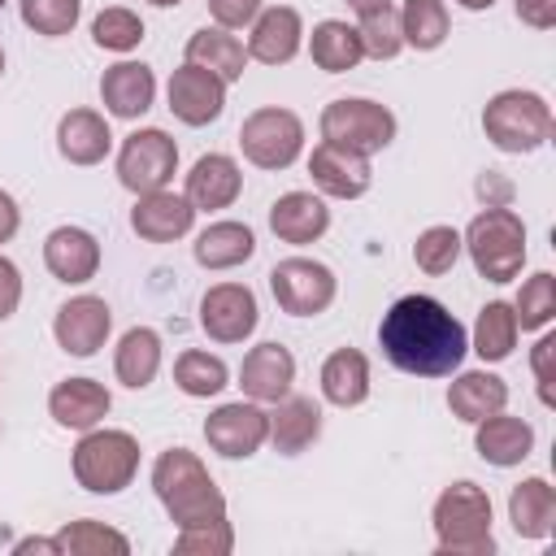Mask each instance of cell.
I'll list each match as a JSON object with an SVG mask.
<instances>
[{"instance_id": "1", "label": "cell", "mask_w": 556, "mask_h": 556, "mask_svg": "<svg viewBox=\"0 0 556 556\" xmlns=\"http://www.w3.org/2000/svg\"><path fill=\"white\" fill-rule=\"evenodd\" d=\"M382 356L413 378H447L469 352V330L434 295H400L378 321Z\"/></svg>"}, {"instance_id": "2", "label": "cell", "mask_w": 556, "mask_h": 556, "mask_svg": "<svg viewBox=\"0 0 556 556\" xmlns=\"http://www.w3.org/2000/svg\"><path fill=\"white\" fill-rule=\"evenodd\" d=\"M152 491L165 504L169 521L182 526H200V521H217L226 517V495L222 486L208 478L204 460L187 447H169L152 460Z\"/></svg>"}, {"instance_id": "3", "label": "cell", "mask_w": 556, "mask_h": 556, "mask_svg": "<svg viewBox=\"0 0 556 556\" xmlns=\"http://www.w3.org/2000/svg\"><path fill=\"white\" fill-rule=\"evenodd\" d=\"M430 521H434L439 556H491L495 552L491 495L478 482H469V478H460V482L439 491Z\"/></svg>"}, {"instance_id": "4", "label": "cell", "mask_w": 556, "mask_h": 556, "mask_svg": "<svg viewBox=\"0 0 556 556\" xmlns=\"http://www.w3.org/2000/svg\"><path fill=\"white\" fill-rule=\"evenodd\" d=\"M70 465H74V482L83 491H91V495H117L139 473V439L130 430L91 426L74 443Z\"/></svg>"}, {"instance_id": "5", "label": "cell", "mask_w": 556, "mask_h": 556, "mask_svg": "<svg viewBox=\"0 0 556 556\" xmlns=\"http://www.w3.org/2000/svg\"><path fill=\"white\" fill-rule=\"evenodd\" d=\"M482 130L500 152L526 156L552 139V104L539 91H521V87L495 91L482 109Z\"/></svg>"}, {"instance_id": "6", "label": "cell", "mask_w": 556, "mask_h": 556, "mask_svg": "<svg viewBox=\"0 0 556 556\" xmlns=\"http://www.w3.org/2000/svg\"><path fill=\"white\" fill-rule=\"evenodd\" d=\"M460 243L486 282H513L526 265V222L513 208H482Z\"/></svg>"}, {"instance_id": "7", "label": "cell", "mask_w": 556, "mask_h": 556, "mask_svg": "<svg viewBox=\"0 0 556 556\" xmlns=\"http://www.w3.org/2000/svg\"><path fill=\"white\" fill-rule=\"evenodd\" d=\"M321 139L334 143V148H348L356 156H374L382 152L391 139H395V113L378 100H365V96H343V100H330L321 109Z\"/></svg>"}, {"instance_id": "8", "label": "cell", "mask_w": 556, "mask_h": 556, "mask_svg": "<svg viewBox=\"0 0 556 556\" xmlns=\"http://www.w3.org/2000/svg\"><path fill=\"white\" fill-rule=\"evenodd\" d=\"M239 152L256 169H287L304 152V122L291 109H278V104L252 109L239 126Z\"/></svg>"}, {"instance_id": "9", "label": "cell", "mask_w": 556, "mask_h": 556, "mask_svg": "<svg viewBox=\"0 0 556 556\" xmlns=\"http://www.w3.org/2000/svg\"><path fill=\"white\" fill-rule=\"evenodd\" d=\"M174 174H178V143L161 126H143V130L122 139V148H117V182L130 195L161 191V187H169Z\"/></svg>"}, {"instance_id": "10", "label": "cell", "mask_w": 556, "mask_h": 556, "mask_svg": "<svg viewBox=\"0 0 556 556\" xmlns=\"http://www.w3.org/2000/svg\"><path fill=\"white\" fill-rule=\"evenodd\" d=\"M269 291L278 300L282 313L291 317H317L334 304V291H339V278L330 265L313 261V256H287L269 269Z\"/></svg>"}, {"instance_id": "11", "label": "cell", "mask_w": 556, "mask_h": 556, "mask_svg": "<svg viewBox=\"0 0 556 556\" xmlns=\"http://www.w3.org/2000/svg\"><path fill=\"white\" fill-rule=\"evenodd\" d=\"M204 439L217 456L226 460H248L269 443V413L256 400H235L217 404L204 421Z\"/></svg>"}, {"instance_id": "12", "label": "cell", "mask_w": 556, "mask_h": 556, "mask_svg": "<svg viewBox=\"0 0 556 556\" xmlns=\"http://www.w3.org/2000/svg\"><path fill=\"white\" fill-rule=\"evenodd\" d=\"M261 321L256 295L243 282H213L200 295V330L213 343H243Z\"/></svg>"}, {"instance_id": "13", "label": "cell", "mask_w": 556, "mask_h": 556, "mask_svg": "<svg viewBox=\"0 0 556 556\" xmlns=\"http://www.w3.org/2000/svg\"><path fill=\"white\" fill-rule=\"evenodd\" d=\"M226 87H230V83H222L217 74H208V70L182 61V65L169 74V83H165V100H169V113H174L182 126H208V122H217L222 109H226Z\"/></svg>"}, {"instance_id": "14", "label": "cell", "mask_w": 556, "mask_h": 556, "mask_svg": "<svg viewBox=\"0 0 556 556\" xmlns=\"http://www.w3.org/2000/svg\"><path fill=\"white\" fill-rule=\"evenodd\" d=\"M113 330V308L100 295H74L52 317V339L65 356H96Z\"/></svg>"}, {"instance_id": "15", "label": "cell", "mask_w": 556, "mask_h": 556, "mask_svg": "<svg viewBox=\"0 0 556 556\" xmlns=\"http://www.w3.org/2000/svg\"><path fill=\"white\" fill-rule=\"evenodd\" d=\"M308 174H313V187L330 200H361L374 182V169H369V156H356L348 148H334V143H317L308 152Z\"/></svg>"}, {"instance_id": "16", "label": "cell", "mask_w": 556, "mask_h": 556, "mask_svg": "<svg viewBox=\"0 0 556 556\" xmlns=\"http://www.w3.org/2000/svg\"><path fill=\"white\" fill-rule=\"evenodd\" d=\"M195 226V208L187 195L161 187V191H148V195H135V208H130V230L143 239V243H174L182 235H191Z\"/></svg>"}, {"instance_id": "17", "label": "cell", "mask_w": 556, "mask_h": 556, "mask_svg": "<svg viewBox=\"0 0 556 556\" xmlns=\"http://www.w3.org/2000/svg\"><path fill=\"white\" fill-rule=\"evenodd\" d=\"M243 48H248V61H261V65H287V61L304 48V17H300V9H291V4L261 9Z\"/></svg>"}, {"instance_id": "18", "label": "cell", "mask_w": 556, "mask_h": 556, "mask_svg": "<svg viewBox=\"0 0 556 556\" xmlns=\"http://www.w3.org/2000/svg\"><path fill=\"white\" fill-rule=\"evenodd\" d=\"M43 265H48V274L56 282L83 287L100 269V239L91 230H83V226H56L43 239Z\"/></svg>"}, {"instance_id": "19", "label": "cell", "mask_w": 556, "mask_h": 556, "mask_svg": "<svg viewBox=\"0 0 556 556\" xmlns=\"http://www.w3.org/2000/svg\"><path fill=\"white\" fill-rule=\"evenodd\" d=\"M291 382H295V356L274 339L256 343L239 365V387L256 404H278L282 395H291Z\"/></svg>"}, {"instance_id": "20", "label": "cell", "mask_w": 556, "mask_h": 556, "mask_svg": "<svg viewBox=\"0 0 556 556\" xmlns=\"http://www.w3.org/2000/svg\"><path fill=\"white\" fill-rule=\"evenodd\" d=\"M109 408H113V395L96 378H61L48 391V413H52V421L61 430H78L83 434V430L100 426L109 417Z\"/></svg>"}, {"instance_id": "21", "label": "cell", "mask_w": 556, "mask_h": 556, "mask_svg": "<svg viewBox=\"0 0 556 556\" xmlns=\"http://www.w3.org/2000/svg\"><path fill=\"white\" fill-rule=\"evenodd\" d=\"M239 191H243V169H239V161L226 156V152H204V156L191 165L182 195L191 200L195 213H217V208H230V204L239 200Z\"/></svg>"}, {"instance_id": "22", "label": "cell", "mask_w": 556, "mask_h": 556, "mask_svg": "<svg viewBox=\"0 0 556 556\" xmlns=\"http://www.w3.org/2000/svg\"><path fill=\"white\" fill-rule=\"evenodd\" d=\"M100 100L122 122L143 117L152 109V100H156V74H152V65H143V61H117V65H109L100 74Z\"/></svg>"}, {"instance_id": "23", "label": "cell", "mask_w": 556, "mask_h": 556, "mask_svg": "<svg viewBox=\"0 0 556 556\" xmlns=\"http://www.w3.org/2000/svg\"><path fill=\"white\" fill-rule=\"evenodd\" d=\"M473 447H478V456H482L486 465L513 469V465H521V460L534 452V426L521 421V417H508V413L500 408V413L473 421Z\"/></svg>"}, {"instance_id": "24", "label": "cell", "mask_w": 556, "mask_h": 556, "mask_svg": "<svg viewBox=\"0 0 556 556\" xmlns=\"http://www.w3.org/2000/svg\"><path fill=\"white\" fill-rule=\"evenodd\" d=\"M269 230L282 239V243H317L326 230H330V208L321 195L313 191H287L269 204Z\"/></svg>"}, {"instance_id": "25", "label": "cell", "mask_w": 556, "mask_h": 556, "mask_svg": "<svg viewBox=\"0 0 556 556\" xmlns=\"http://www.w3.org/2000/svg\"><path fill=\"white\" fill-rule=\"evenodd\" d=\"M113 148V130L96 109H70L56 122V152L70 165H100Z\"/></svg>"}, {"instance_id": "26", "label": "cell", "mask_w": 556, "mask_h": 556, "mask_svg": "<svg viewBox=\"0 0 556 556\" xmlns=\"http://www.w3.org/2000/svg\"><path fill=\"white\" fill-rule=\"evenodd\" d=\"M321 439V404L313 395H282L269 413V443L282 456H300Z\"/></svg>"}, {"instance_id": "27", "label": "cell", "mask_w": 556, "mask_h": 556, "mask_svg": "<svg viewBox=\"0 0 556 556\" xmlns=\"http://www.w3.org/2000/svg\"><path fill=\"white\" fill-rule=\"evenodd\" d=\"M321 400L334 408H356L369 400V356L361 348H334L321 361Z\"/></svg>"}, {"instance_id": "28", "label": "cell", "mask_w": 556, "mask_h": 556, "mask_svg": "<svg viewBox=\"0 0 556 556\" xmlns=\"http://www.w3.org/2000/svg\"><path fill=\"white\" fill-rule=\"evenodd\" d=\"M252 252H256V235L248 222H208L191 243L200 269H235L252 261Z\"/></svg>"}, {"instance_id": "29", "label": "cell", "mask_w": 556, "mask_h": 556, "mask_svg": "<svg viewBox=\"0 0 556 556\" xmlns=\"http://www.w3.org/2000/svg\"><path fill=\"white\" fill-rule=\"evenodd\" d=\"M187 61L200 65V70H208V74H217L222 83H239L243 70H248V48L226 26H200L187 39Z\"/></svg>"}, {"instance_id": "30", "label": "cell", "mask_w": 556, "mask_h": 556, "mask_svg": "<svg viewBox=\"0 0 556 556\" xmlns=\"http://www.w3.org/2000/svg\"><path fill=\"white\" fill-rule=\"evenodd\" d=\"M508 404V382L500 378V374H486V369H465V374H456L452 378V387H447V408H452V417H460V421H482V417H491V413H500Z\"/></svg>"}, {"instance_id": "31", "label": "cell", "mask_w": 556, "mask_h": 556, "mask_svg": "<svg viewBox=\"0 0 556 556\" xmlns=\"http://www.w3.org/2000/svg\"><path fill=\"white\" fill-rule=\"evenodd\" d=\"M508 521L521 539H547L556 530V486L547 478H521L508 491Z\"/></svg>"}, {"instance_id": "32", "label": "cell", "mask_w": 556, "mask_h": 556, "mask_svg": "<svg viewBox=\"0 0 556 556\" xmlns=\"http://www.w3.org/2000/svg\"><path fill=\"white\" fill-rule=\"evenodd\" d=\"M113 374L122 387L143 391L161 374V334L152 326H130L113 348Z\"/></svg>"}, {"instance_id": "33", "label": "cell", "mask_w": 556, "mask_h": 556, "mask_svg": "<svg viewBox=\"0 0 556 556\" xmlns=\"http://www.w3.org/2000/svg\"><path fill=\"white\" fill-rule=\"evenodd\" d=\"M308 56H313V65L326 70V74H348V70H356V65L365 61V48H361L356 26H348V22H339V17H326V22H317L313 35H308Z\"/></svg>"}, {"instance_id": "34", "label": "cell", "mask_w": 556, "mask_h": 556, "mask_svg": "<svg viewBox=\"0 0 556 556\" xmlns=\"http://www.w3.org/2000/svg\"><path fill=\"white\" fill-rule=\"evenodd\" d=\"M517 334H521V326H517L513 304L491 300V304H482V308H478V321H473V339H469V348H473L486 365H495V361H508V356H513Z\"/></svg>"}, {"instance_id": "35", "label": "cell", "mask_w": 556, "mask_h": 556, "mask_svg": "<svg viewBox=\"0 0 556 556\" xmlns=\"http://www.w3.org/2000/svg\"><path fill=\"white\" fill-rule=\"evenodd\" d=\"M452 30V17H447V4L443 0H404L400 4V35H404V48L413 52H434L443 48Z\"/></svg>"}, {"instance_id": "36", "label": "cell", "mask_w": 556, "mask_h": 556, "mask_svg": "<svg viewBox=\"0 0 556 556\" xmlns=\"http://www.w3.org/2000/svg\"><path fill=\"white\" fill-rule=\"evenodd\" d=\"M56 552L61 556H126L130 552V539L96 517H83V521H70L61 526L56 534Z\"/></svg>"}, {"instance_id": "37", "label": "cell", "mask_w": 556, "mask_h": 556, "mask_svg": "<svg viewBox=\"0 0 556 556\" xmlns=\"http://www.w3.org/2000/svg\"><path fill=\"white\" fill-rule=\"evenodd\" d=\"M230 382V369L222 356L213 352H200V348H187L178 361H174V387L191 400H208V395H222Z\"/></svg>"}, {"instance_id": "38", "label": "cell", "mask_w": 556, "mask_h": 556, "mask_svg": "<svg viewBox=\"0 0 556 556\" xmlns=\"http://www.w3.org/2000/svg\"><path fill=\"white\" fill-rule=\"evenodd\" d=\"M356 35H361V48L365 56L374 61H395L404 52V35H400V9L391 0L374 4V9H361L356 13Z\"/></svg>"}, {"instance_id": "39", "label": "cell", "mask_w": 556, "mask_h": 556, "mask_svg": "<svg viewBox=\"0 0 556 556\" xmlns=\"http://www.w3.org/2000/svg\"><path fill=\"white\" fill-rule=\"evenodd\" d=\"M91 39L104 52H135L143 43V22H139V13L122 9V4H109L91 17Z\"/></svg>"}, {"instance_id": "40", "label": "cell", "mask_w": 556, "mask_h": 556, "mask_svg": "<svg viewBox=\"0 0 556 556\" xmlns=\"http://www.w3.org/2000/svg\"><path fill=\"white\" fill-rule=\"evenodd\" d=\"M465 243H460V230L456 226H426L413 243V261L421 274H452V265L460 261Z\"/></svg>"}, {"instance_id": "41", "label": "cell", "mask_w": 556, "mask_h": 556, "mask_svg": "<svg viewBox=\"0 0 556 556\" xmlns=\"http://www.w3.org/2000/svg\"><path fill=\"white\" fill-rule=\"evenodd\" d=\"M513 313H517V326L521 330H543L552 317H556V278L547 269L530 274L513 300Z\"/></svg>"}, {"instance_id": "42", "label": "cell", "mask_w": 556, "mask_h": 556, "mask_svg": "<svg viewBox=\"0 0 556 556\" xmlns=\"http://www.w3.org/2000/svg\"><path fill=\"white\" fill-rule=\"evenodd\" d=\"M17 13H22V22H26L35 35L61 39V35H70V30L78 26L83 0H17Z\"/></svg>"}, {"instance_id": "43", "label": "cell", "mask_w": 556, "mask_h": 556, "mask_svg": "<svg viewBox=\"0 0 556 556\" xmlns=\"http://www.w3.org/2000/svg\"><path fill=\"white\" fill-rule=\"evenodd\" d=\"M230 547H235V530H230L226 517L200 521V526H182L178 539H174L178 556H230Z\"/></svg>"}, {"instance_id": "44", "label": "cell", "mask_w": 556, "mask_h": 556, "mask_svg": "<svg viewBox=\"0 0 556 556\" xmlns=\"http://www.w3.org/2000/svg\"><path fill=\"white\" fill-rule=\"evenodd\" d=\"M552 356H556V334H543L539 343H534V352H530V369H534V382H539V400L552 408L556 404V391H552Z\"/></svg>"}, {"instance_id": "45", "label": "cell", "mask_w": 556, "mask_h": 556, "mask_svg": "<svg viewBox=\"0 0 556 556\" xmlns=\"http://www.w3.org/2000/svg\"><path fill=\"white\" fill-rule=\"evenodd\" d=\"M256 13H261V0H208V17H213V26H226V30L252 26Z\"/></svg>"}, {"instance_id": "46", "label": "cell", "mask_w": 556, "mask_h": 556, "mask_svg": "<svg viewBox=\"0 0 556 556\" xmlns=\"http://www.w3.org/2000/svg\"><path fill=\"white\" fill-rule=\"evenodd\" d=\"M22 304V269L0 252V321H9Z\"/></svg>"}, {"instance_id": "47", "label": "cell", "mask_w": 556, "mask_h": 556, "mask_svg": "<svg viewBox=\"0 0 556 556\" xmlns=\"http://www.w3.org/2000/svg\"><path fill=\"white\" fill-rule=\"evenodd\" d=\"M513 9L530 30H552L556 26V0H513Z\"/></svg>"}, {"instance_id": "48", "label": "cell", "mask_w": 556, "mask_h": 556, "mask_svg": "<svg viewBox=\"0 0 556 556\" xmlns=\"http://www.w3.org/2000/svg\"><path fill=\"white\" fill-rule=\"evenodd\" d=\"M478 195L486 200V208H508V200H513V182L500 178L495 169H486V174L478 178Z\"/></svg>"}, {"instance_id": "49", "label": "cell", "mask_w": 556, "mask_h": 556, "mask_svg": "<svg viewBox=\"0 0 556 556\" xmlns=\"http://www.w3.org/2000/svg\"><path fill=\"white\" fill-rule=\"evenodd\" d=\"M17 226H22V208H17V200L0 187V243H9V239L17 235Z\"/></svg>"}, {"instance_id": "50", "label": "cell", "mask_w": 556, "mask_h": 556, "mask_svg": "<svg viewBox=\"0 0 556 556\" xmlns=\"http://www.w3.org/2000/svg\"><path fill=\"white\" fill-rule=\"evenodd\" d=\"M13 552H17V556H30V552H43V556H61V552H56V539H22Z\"/></svg>"}, {"instance_id": "51", "label": "cell", "mask_w": 556, "mask_h": 556, "mask_svg": "<svg viewBox=\"0 0 556 556\" xmlns=\"http://www.w3.org/2000/svg\"><path fill=\"white\" fill-rule=\"evenodd\" d=\"M456 4H460V9H469V13H482V9H491L495 0H456Z\"/></svg>"}, {"instance_id": "52", "label": "cell", "mask_w": 556, "mask_h": 556, "mask_svg": "<svg viewBox=\"0 0 556 556\" xmlns=\"http://www.w3.org/2000/svg\"><path fill=\"white\" fill-rule=\"evenodd\" d=\"M348 4H352V9L361 13V9H374V4H382V0H348Z\"/></svg>"}, {"instance_id": "53", "label": "cell", "mask_w": 556, "mask_h": 556, "mask_svg": "<svg viewBox=\"0 0 556 556\" xmlns=\"http://www.w3.org/2000/svg\"><path fill=\"white\" fill-rule=\"evenodd\" d=\"M148 4H156V9H178L182 0H148Z\"/></svg>"}, {"instance_id": "54", "label": "cell", "mask_w": 556, "mask_h": 556, "mask_svg": "<svg viewBox=\"0 0 556 556\" xmlns=\"http://www.w3.org/2000/svg\"><path fill=\"white\" fill-rule=\"evenodd\" d=\"M0 74H4V48H0Z\"/></svg>"}, {"instance_id": "55", "label": "cell", "mask_w": 556, "mask_h": 556, "mask_svg": "<svg viewBox=\"0 0 556 556\" xmlns=\"http://www.w3.org/2000/svg\"><path fill=\"white\" fill-rule=\"evenodd\" d=\"M4 4H9V0H0V9H4Z\"/></svg>"}]
</instances>
